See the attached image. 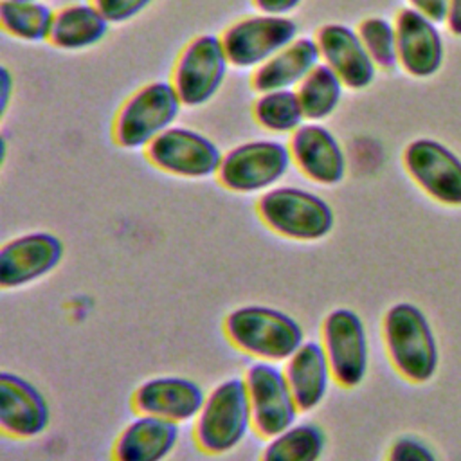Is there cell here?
Segmentation results:
<instances>
[{"instance_id": "6da1fadb", "label": "cell", "mask_w": 461, "mask_h": 461, "mask_svg": "<svg viewBox=\"0 0 461 461\" xmlns=\"http://www.w3.org/2000/svg\"><path fill=\"white\" fill-rule=\"evenodd\" d=\"M227 340L241 353L261 362H286L306 340L301 322L268 304H243L223 319Z\"/></svg>"}, {"instance_id": "7a4b0ae2", "label": "cell", "mask_w": 461, "mask_h": 461, "mask_svg": "<svg viewBox=\"0 0 461 461\" xmlns=\"http://www.w3.org/2000/svg\"><path fill=\"white\" fill-rule=\"evenodd\" d=\"M254 430L250 402L243 376H230L207 391L193 421V439L209 456L236 450Z\"/></svg>"}, {"instance_id": "3957f363", "label": "cell", "mask_w": 461, "mask_h": 461, "mask_svg": "<svg viewBox=\"0 0 461 461\" xmlns=\"http://www.w3.org/2000/svg\"><path fill=\"white\" fill-rule=\"evenodd\" d=\"M389 362L409 382H429L439 362L438 342L425 313L412 303L393 304L382 319Z\"/></svg>"}, {"instance_id": "277c9868", "label": "cell", "mask_w": 461, "mask_h": 461, "mask_svg": "<svg viewBox=\"0 0 461 461\" xmlns=\"http://www.w3.org/2000/svg\"><path fill=\"white\" fill-rule=\"evenodd\" d=\"M256 209L270 230L295 241H319L335 223L333 209L322 196L295 185L265 191Z\"/></svg>"}, {"instance_id": "5b68a950", "label": "cell", "mask_w": 461, "mask_h": 461, "mask_svg": "<svg viewBox=\"0 0 461 461\" xmlns=\"http://www.w3.org/2000/svg\"><path fill=\"white\" fill-rule=\"evenodd\" d=\"M182 99L167 81H153L139 88L117 112L113 137L119 146L148 148L158 135L171 128L180 113Z\"/></svg>"}, {"instance_id": "8992f818", "label": "cell", "mask_w": 461, "mask_h": 461, "mask_svg": "<svg viewBox=\"0 0 461 461\" xmlns=\"http://www.w3.org/2000/svg\"><path fill=\"white\" fill-rule=\"evenodd\" d=\"M319 340L335 384L342 389L358 387L369 369V339L362 317L351 308H333L322 319Z\"/></svg>"}, {"instance_id": "52a82bcc", "label": "cell", "mask_w": 461, "mask_h": 461, "mask_svg": "<svg viewBox=\"0 0 461 461\" xmlns=\"http://www.w3.org/2000/svg\"><path fill=\"white\" fill-rule=\"evenodd\" d=\"M243 380L258 436L268 439L297 423L301 411L283 367L274 362L256 360L245 369Z\"/></svg>"}, {"instance_id": "ba28073f", "label": "cell", "mask_w": 461, "mask_h": 461, "mask_svg": "<svg viewBox=\"0 0 461 461\" xmlns=\"http://www.w3.org/2000/svg\"><path fill=\"white\" fill-rule=\"evenodd\" d=\"M290 162V148L283 142L250 140L223 155L218 178L234 193L268 191L285 176Z\"/></svg>"}, {"instance_id": "9c48e42d", "label": "cell", "mask_w": 461, "mask_h": 461, "mask_svg": "<svg viewBox=\"0 0 461 461\" xmlns=\"http://www.w3.org/2000/svg\"><path fill=\"white\" fill-rule=\"evenodd\" d=\"M297 40V23L283 14H256L232 23L221 41L229 63L258 68Z\"/></svg>"}, {"instance_id": "30bf717a", "label": "cell", "mask_w": 461, "mask_h": 461, "mask_svg": "<svg viewBox=\"0 0 461 461\" xmlns=\"http://www.w3.org/2000/svg\"><path fill=\"white\" fill-rule=\"evenodd\" d=\"M229 58L220 36L202 34L185 45L173 68V86L182 104L202 106L220 90Z\"/></svg>"}, {"instance_id": "8fae6325", "label": "cell", "mask_w": 461, "mask_h": 461, "mask_svg": "<svg viewBox=\"0 0 461 461\" xmlns=\"http://www.w3.org/2000/svg\"><path fill=\"white\" fill-rule=\"evenodd\" d=\"M146 157L158 169L187 178L218 175L223 158L211 139L182 126H171L158 135L146 148Z\"/></svg>"}, {"instance_id": "7c38bea8", "label": "cell", "mask_w": 461, "mask_h": 461, "mask_svg": "<svg viewBox=\"0 0 461 461\" xmlns=\"http://www.w3.org/2000/svg\"><path fill=\"white\" fill-rule=\"evenodd\" d=\"M63 241L47 230H32L5 241L0 249V286L14 290L49 276L61 263Z\"/></svg>"}, {"instance_id": "4fadbf2b", "label": "cell", "mask_w": 461, "mask_h": 461, "mask_svg": "<svg viewBox=\"0 0 461 461\" xmlns=\"http://www.w3.org/2000/svg\"><path fill=\"white\" fill-rule=\"evenodd\" d=\"M205 391L198 382L180 375H158L139 384L131 394V407L137 414L157 416L173 423L194 421Z\"/></svg>"}, {"instance_id": "5bb4252c", "label": "cell", "mask_w": 461, "mask_h": 461, "mask_svg": "<svg viewBox=\"0 0 461 461\" xmlns=\"http://www.w3.org/2000/svg\"><path fill=\"white\" fill-rule=\"evenodd\" d=\"M50 423L45 394L16 373H0V429L14 439H34Z\"/></svg>"}, {"instance_id": "9a60e30c", "label": "cell", "mask_w": 461, "mask_h": 461, "mask_svg": "<svg viewBox=\"0 0 461 461\" xmlns=\"http://www.w3.org/2000/svg\"><path fill=\"white\" fill-rule=\"evenodd\" d=\"M403 162L411 176L436 200L461 205V160L443 144L429 139L407 146Z\"/></svg>"}, {"instance_id": "2e32d148", "label": "cell", "mask_w": 461, "mask_h": 461, "mask_svg": "<svg viewBox=\"0 0 461 461\" xmlns=\"http://www.w3.org/2000/svg\"><path fill=\"white\" fill-rule=\"evenodd\" d=\"M315 41L321 59L340 77L344 86L360 90L373 83L376 65L355 29L342 23H328L319 29Z\"/></svg>"}, {"instance_id": "e0dca14e", "label": "cell", "mask_w": 461, "mask_h": 461, "mask_svg": "<svg viewBox=\"0 0 461 461\" xmlns=\"http://www.w3.org/2000/svg\"><path fill=\"white\" fill-rule=\"evenodd\" d=\"M290 153L297 167L313 182L335 185L346 175V155L337 137L317 122L303 124L290 137Z\"/></svg>"}, {"instance_id": "ac0fdd59", "label": "cell", "mask_w": 461, "mask_h": 461, "mask_svg": "<svg viewBox=\"0 0 461 461\" xmlns=\"http://www.w3.org/2000/svg\"><path fill=\"white\" fill-rule=\"evenodd\" d=\"M180 441V425L137 414L117 434L112 447V461H166Z\"/></svg>"}, {"instance_id": "d6986e66", "label": "cell", "mask_w": 461, "mask_h": 461, "mask_svg": "<svg viewBox=\"0 0 461 461\" xmlns=\"http://www.w3.org/2000/svg\"><path fill=\"white\" fill-rule=\"evenodd\" d=\"M283 371L303 414L315 411L335 384L321 340H304L285 362Z\"/></svg>"}, {"instance_id": "ffe728a7", "label": "cell", "mask_w": 461, "mask_h": 461, "mask_svg": "<svg viewBox=\"0 0 461 461\" xmlns=\"http://www.w3.org/2000/svg\"><path fill=\"white\" fill-rule=\"evenodd\" d=\"M398 58L403 68L418 77L432 76L443 59L441 36L432 20L416 9H403L396 20Z\"/></svg>"}, {"instance_id": "44dd1931", "label": "cell", "mask_w": 461, "mask_h": 461, "mask_svg": "<svg viewBox=\"0 0 461 461\" xmlns=\"http://www.w3.org/2000/svg\"><path fill=\"white\" fill-rule=\"evenodd\" d=\"M321 63V50L315 40L297 38L274 58L256 68L252 86L259 92L294 88Z\"/></svg>"}, {"instance_id": "7402d4cb", "label": "cell", "mask_w": 461, "mask_h": 461, "mask_svg": "<svg viewBox=\"0 0 461 461\" xmlns=\"http://www.w3.org/2000/svg\"><path fill=\"white\" fill-rule=\"evenodd\" d=\"M110 22L94 4H72L56 13L50 41L65 50L97 45L108 34Z\"/></svg>"}, {"instance_id": "603a6c76", "label": "cell", "mask_w": 461, "mask_h": 461, "mask_svg": "<svg viewBox=\"0 0 461 461\" xmlns=\"http://www.w3.org/2000/svg\"><path fill=\"white\" fill-rule=\"evenodd\" d=\"M326 432L312 421H297L268 438L258 461H321L326 450Z\"/></svg>"}, {"instance_id": "cb8c5ba5", "label": "cell", "mask_w": 461, "mask_h": 461, "mask_svg": "<svg viewBox=\"0 0 461 461\" xmlns=\"http://www.w3.org/2000/svg\"><path fill=\"white\" fill-rule=\"evenodd\" d=\"M56 13L40 0H2L0 23L4 31L25 41L50 38Z\"/></svg>"}, {"instance_id": "d4e9b609", "label": "cell", "mask_w": 461, "mask_h": 461, "mask_svg": "<svg viewBox=\"0 0 461 461\" xmlns=\"http://www.w3.org/2000/svg\"><path fill=\"white\" fill-rule=\"evenodd\" d=\"M342 88L340 77L326 63H319L297 86L304 117L317 122L331 115L340 103Z\"/></svg>"}, {"instance_id": "484cf974", "label": "cell", "mask_w": 461, "mask_h": 461, "mask_svg": "<svg viewBox=\"0 0 461 461\" xmlns=\"http://www.w3.org/2000/svg\"><path fill=\"white\" fill-rule=\"evenodd\" d=\"M254 117L265 130L276 133H294L306 119L297 90L294 88L261 94L254 103Z\"/></svg>"}, {"instance_id": "4316f807", "label": "cell", "mask_w": 461, "mask_h": 461, "mask_svg": "<svg viewBox=\"0 0 461 461\" xmlns=\"http://www.w3.org/2000/svg\"><path fill=\"white\" fill-rule=\"evenodd\" d=\"M358 36L375 61V65L382 68H393L398 58V41H396V27L391 22L380 16L366 18L358 25Z\"/></svg>"}, {"instance_id": "83f0119b", "label": "cell", "mask_w": 461, "mask_h": 461, "mask_svg": "<svg viewBox=\"0 0 461 461\" xmlns=\"http://www.w3.org/2000/svg\"><path fill=\"white\" fill-rule=\"evenodd\" d=\"M385 461H438L432 450L412 436H402L393 441Z\"/></svg>"}, {"instance_id": "f1b7e54d", "label": "cell", "mask_w": 461, "mask_h": 461, "mask_svg": "<svg viewBox=\"0 0 461 461\" xmlns=\"http://www.w3.org/2000/svg\"><path fill=\"white\" fill-rule=\"evenodd\" d=\"M153 0H92L110 23H122L137 16Z\"/></svg>"}, {"instance_id": "f546056e", "label": "cell", "mask_w": 461, "mask_h": 461, "mask_svg": "<svg viewBox=\"0 0 461 461\" xmlns=\"http://www.w3.org/2000/svg\"><path fill=\"white\" fill-rule=\"evenodd\" d=\"M411 4L432 22H443L450 9V0H411Z\"/></svg>"}, {"instance_id": "4dcf8cb0", "label": "cell", "mask_w": 461, "mask_h": 461, "mask_svg": "<svg viewBox=\"0 0 461 461\" xmlns=\"http://www.w3.org/2000/svg\"><path fill=\"white\" fill-rule=\"evenodd\" d=\"M303 0H254V5L265 14H285L295 9Z\"/></svg>"}, {"instance_id": "1f68e13d", "label": "cell", "mask_w": 461, "mask_h": 461, "mask_svg": "<svg viewBox=\"0 0 461 461\" xmlns=\"http://www.w3.org/2000/svg\"><path fill=\"white\" fill-rule=\"evenodd\" d=\"M0 110L2 113L7 110V104H9V99H11V92H13V77H11V72L2 67L0 68Z\"/></svg>"}, {"instance_id": "d6a6232c", "label": "cell", "mask_w": 461, "mask_h": 461, "mask_svg": "<svg viewBox=\"0 0 461 461\" xmlns=\"http://www.w3.org/2000/svg\"><path fill=\"white\" fill-rule=\"evenodd\" d=\"M448 22H450L452 32L461 34V0H450Z\"/></svg>"}]
</instances>
